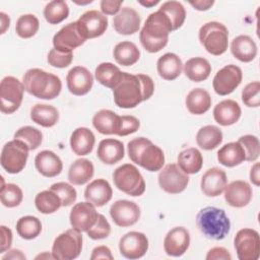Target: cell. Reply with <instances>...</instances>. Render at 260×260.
<instances>
[{
  "mask_svg": "<svg viewBox=\"0 0 260 260\" xmlns=\"http://www.w3.org/2000/svg\"><path fill=\"white\" fill-rule=\"evenodd\" d=\"M154 83L145 74H130L123 72L122 78L113 89L115 104L123 109H132L151 98Z\"/></svg>",
  "mask_w": 260,
  "mask_h": 260,
  "instance_id": "obj_1",
  "label": "cell"
},
{
  "mask_svg": "<svg viewBox=\"0 0 260 260\" xmlns=\"http://www.w3.org/2000/svg\"><path fill=\"white\" fill-rule=\"evenodd\" d=\"M173 26L169 17L160 10L150 13L140 31L139 39L143 48L149 53H157L165 48Z\"/></svg>",
  "mask_w": 260,
  "mask_h": 260,
  "instance_id": "obj_2",
  "label": "cell"
},
{
  "mask_svg": "<svg viewBox=\"0 0 260 260\" xmlns=\"http://www.w3.org/2000/svg\"><path fill=\"white\" fill-rule=\"evenodd\" d=\"M24 89L31 95L42 100L57 98L62 89L61 79L40 68L28 69L22 78Z\"/></svg>",
  "mask_w": 260,
  "mask_h": 260,
  "instance_id": "obj_3",
  "label": "cell"
},
{
  "mask_svg": "<svg viewBox=\"0 0 260 260\" xmlns=\"http://www.w3.org/2000/svg\"><path fill=\"white\" fill-rule=\"evenodd\" d=\"M129 158L146 171L156 172L165 165V154L160 147L145 137H137L128 142Z\"/></svg>",
  "mask_w": 260,
  "mask_h": 260,
  "instance_id": "obj_4",
  "label": "cell"
},
{
  "mask_svg": "<svg viewBox=\"0 0 260 260\" xmlns=\"http://www.w3.org/2000/svg\"><path fill=\"white\" fill-rule=\"evenodd\" d=\"M196 224L206 238L215 241L224 239L231 230V221L225 211L214 206L202 208L196 216Z\"/></svg>",
  "mask_w": 260,
  "mask_h": 260,
  "instance_id": "obj_5",
  "label": "cell"
},
{
  "mask_svg": "<svg viewBox=\"0 0 260 260\" xmlns=\"http://www.w3.org/2000/svg\"><path fill=\"white\" fill-rule=\"evenodd\" d=\"M199 41L209 54L219 56L228 49L229 30L218 21H208L199 29Z\"/></svg>",
  "mask_w": 260,
  "mask_h": 260,
  "instance_id": "obj_6",
  "label": "cell"
},
{
  "mask_svg": "<svg viewBox=\"0 0 260 260\" xmlns=\"http://www.w3.org/2000/svg\"><path fill=\"white\" fill-rule=\"evenodd\" d=\"M115 186L130 196H140L145 191V182L138 169L131 164H124L113 173Z\"/></svg>",
  "mask_w": 260,
  "mask_h": 260,
  "instance_id": "obj_7",
  "label": "cell"
},
{
  "mask_svg": "<svg viewBox=\"0 0 260 260\" xmlns=\"http://www.w3.org/2000/svg\"><path fill=\"white\" fill-rule=\"evenodd\" d=\"M82 250V236L75 229H70L57 236L52 246V255L58 260L77 258Z\"/></svg>",
  "mask_w": 260,
  "mask_h": 260,
  "instance_id": "obj_8",
  "label": "cell"
},
{
  "mask_svg": "<svg viewBox=\"0 0 260 260\" xmlns=\"http://www.w3.org/2000/svg\"><path fill=\"white\" fill-rule=\"evenodd\" d=\"M28 147L20 140L13 139L4 144L1 151V166L9 174L20 173L28 157Z\"/></svg>",
  "mask_w": 260,
  "mask_h": 260,
  "instance_id": "obj_9",
  "label": "cell"
},
{
  "mask_svg": "<svg viewBox=\"0 0 260 260\" xmlns=\"http://www.w3.org/2000/svg\"><path fill=\"white\" fill-rule=\"evenodd\" d=\"M24 85L16 77L5 76L0 83V110L3 114H12L18 110L23 99Z\"/></svg>",
  "mask_w": 260,
  "mask_h": 260,
  "instance_id": "obj_10",
  "label": "cell"
},
{
  "mask_svg": "<svg viewBox=\"0 0 260 260\" xmlns=\"http://www.w3.org/2000/svg\"><path fill=\"white\" fill-rule=\"evenodd\" d=\"M234 246L240 260H257L260 253V239L253 229L240 230L234 239Z\"/></svg>",
  "mask_w": 260,
  "mask_h": 260,
  "instance_id": "obj_11",
  "label": "cell"
},
{
  "mask_svg": "<svg viewBox=\"0 0 260 260\" xmlns=\"http://www.w3.org/2000/svg\"><path fill=\"white\" fill-rule=\"evenodd\" d=\"M158 184L165 192L179 194L189 184V176L177 164H169L158 174Z\"/></svg>",
  "mask_w": 260,
  "mask_h": 260,
  "instance_id": "obj_12",
  "label": "cell"
},
{
  "mask_svg": "<svg viewBox=\"0 0 260 260\" xmlns=\"http://www.w3.org/2000/svg\"><path fill=\"white\" fill-rule=\"evenodd\" d=\"M242 79L241 68L235 64H230L216 72L212 80V86L217 94L228 95L241 84Z\"/></svg>",
  "mask_w": 260,
  "mask_h": 260,
  "instance_id": "obj_13",
  "label": "cell"
},
{
  "mask_svg": "<svg viewBox=\"0 0 260 260\" xmlns=\"http://www.w3.org/2000/svg\"><path fill=\"white\" fill-rule=\"evenodd\" d=\"M81 36L87 39H94L104 35L108 28V18L98 10H87L76 20Z\"/></svg>",
  "mask_w": 260,
  "mask_h": 260,
  "instance_id": "obj_14",
  "label": "cell"
},
{
  "mask_svg": "<svg viewBox=\"0 0 260 260\" xmlns=\"http://www.w3.org/2000/svg\"><path fill=\"white\" fill-rule=\"evenodd\" d=\"M119 250L122 256L134 260L141 258L148 250V239L140 232H129L119 241Z\"/></svg>",
  "mask_w": 260,
  "mask_h": 260,
  "instance_id": "obj_15",
  "label": "cell"
},
{
  "mask_svg": "<svg viewBox=\"0 0 260 260\" xmlns=\"http://www.w3.org/2000/svg\"><path fill=\"white\" fill-rule=\"evenodd\" d=\"M99 214L95 206L90 202L85 201L76 203L70 211V224L80 233L87 232L96 222Z\"/></svg>",
  "mask_w": 260,
  "mask_h": 260,
  "instance_id": "obj_16",
  "label": "cell"
},
{
  "mask_svg": "<svg viewBox=\"0 0 260 260\" xmlns=\"http://www.w3.org/2000/svg\"><path fill=\"white\" fill-rule=\"evenodd\" d=\"M110 215L118 226L127 228L138 221L140 218V208L133 201L117 200L110 208Z\"/></svg>",
  "mask_w": 260,
  "mask_h": 260,
  "instance_id": "obj_17",
  "label": "cell"
},
{
  "mask_svg": "<svg viewBox=\"0 0 260 260\" xmlns=\"http://www.w3.org/2000/svg\"><path fill=\"white\" fill-rule=\"evenodd\" d=\"M86 40L81 36L77 22H70L63 26L53 38L54 48L65 53H72V51L84 44Z\"/></svg>",
  "mask_w": 260,
  "mask_h": 260,
  "instance_id": "obj_18",
  "label": "cell"
},
{
  "mask_svg": "<svg viewBox=\"0 0 260 260\" xmlns=\"http://www.w3.org/2000/svg\"><path fill=\"white\" fill-rule=\"evenodd\" d=\"M67 88L74 95L86 94L93 85V76L89 70L83 66L71 68L66 76Z\"/></svg>",
  "mask_w": 260,
  "mask_h": 260,
  "instance_id": "obj_19",
  "label": "cell"
},
{
  "mask_svg": "<svg viewBox=\"0 0 260 260\" xmlns=\"http://www.w3.org/2000/svg\"><path fill=\"white\" fill-rule=\"evenodd\" d=\"M190 234L184 226H176L168 232L164 240L165 252L173 257H180L189 248Z\"/></svg>",
  "mask_w": 260,
  "mask_h": 260,
  "instance_id": "obj_20",
  "label": "cell"
},
{
  "mask_svg": "<svg viewBox=\"0 0 260 260\" xmlns=\"http://www.w3.org/2000/svg\"><path fill=\"white\" fill-rule=\"evenodd\" d=\"M252 188L246 181L236 180L224 188V199L226 203L236 208L248 205L252 199Z\"/></svg>",
  "mask_w": 260,
  "mask_h": 260,
  "instance_id": "obj_21",
  "label": "cell"
},
{
  "mask_svg": "<svg viewBox=\"0 0 260 260\" xmlns=\"http://www.w3.org/2000/svg\"><path fill=\"white\" fill-rule=\"evenodd\" d=\"M228 185L226 174L219 168H211L207 170L201 178V191L208 197L219 196Z\"/></svg>",
  "mask_w": 260,
  "mask_h": 260,
  "instance_id": "obj_22",
  "label": "cell"
},
{
  "mask_svg": "<svg viewBox=\"0 0 260 260\" xmlns=\"http://www.w3.org/2000/svg\"><path fill=\"white\" fill-rule=\"evenodd\" d=\"M140 16L138 12L131 7H123L113 19V27L120 35H133L139 30Z\"/></svg>",
  "mask_w": 260,
  "mask_h": 260,
  "instance_id": "obj_23",
  "label": "cell"
},
{
  "mask_svg": "<svg viewBox=\"0 0 260 260\" xmlns=\"http://www.w3.org/2000/svg\"><path fill=\"white\" fill-rule=\"evenodd\" d=\"M92 125L102 134L119 136L122 128V117L111 110L103 109L94 114Z\"/></svg>",
  "mask_w": 260,
  "mask_h": 260,
  "instance_id": "obj_24",
  "label": "cell"
},
{
  "mask_svg": "<svg viewBox=\"0 0 260 260\" xmlns=\"http://www.w3.org/2000/svg\"><path fill=\"white\" fill-rule=\"evenodd\" d=\"M113 195V190L110 183L103 179H95L90 182L84 191V197L86 201L93 204L95 207H101L107 204Z\"/></svg>",
  "mask_w": 260,
  "mask_h": 260,
  "instance_id": "obj_25",
  "label": "cell"
},
{
  "mask_svg": "<svg viewBox=\"0 0 260 260\" xmlns=\"http://www.w3.org/2000/svg\"><path fill=\"white\" fill-rule=\"evenodd\" d=\"M35 165L38 172L47 178L58 176L63 169L61 158L52 150H42L35 157Z\"/></svg>",
  "mask_w": 260,
  "mask_h": 260,
  "instance_id": "obj_26",
  "label": "cell"
},
{
  "mask_svg": "<svg viewBox=\"0 0 260 260\" xmlns=\"http://www.w3.org/2000/svg\"><path fill=\"white\" fill-rule=\"evenodd\" d=\"M124 144L118 139L106 138L99 143L96 155L106 165L117 164L124 157Z\"/></svg>",
  "mask_w": 260,
  "mask_h": 260,
  "instance_id": "obj_27",
  "label": "cell"
},
{
  "mask_svg": "<svg viewBox=\"0 0 260 260\" xmlns=\"http://www.w3.org/2000/svg\"><path fill=\"white\" fill-rule=\"evenodd\" d=\"M241 114V107L234 100H223L213 109V118L221 126H231L237 123Z\"/></svg>",
  "mask_w": 260,
  "mask_h": 260,
  "instance_id": "obj_28",
  "label": "cell"
},
{
  "mask_svg": "<svg viewBox=\"0 0 260 260\" xmlns=\"http://www.w3.org/2000/svg\"><path fill=\"white\" fill-rule=\"evenodd\" d=\"M231 52L239 61L249 63L257 56V45L251 37L241 35L232 41Z\"/></svg>",
  "mask_w": 260,
  "mask_h": 260,
  "instance_id": "obj_29",
  "label": "cell"
},
{
  "mask_svg": "<svg viewBox=\"0 0 260 260\" xmlns=\"http://www.w3.org/2000/svg\"><path fill=\"white\" fill-rule=\"evenodd\" d=\"M95 137L92 131L86 127L76 128L70 137V147L77 155L89 154L94 146Z\"/></svg>",
  "mask_w": 260,
  "mask_h": 260,
  "instance_id": "obj_30",
  "label": "cell"
},
{
  "mask_svg": "<svg viewBox=\"0 0 260 260\" xmlns=\"http://www.w3.org/2000/svg\"><path fill=\"white\" fill-rule=\"evenodd\" d=\"M158 75L166 80H174L180 76L183 63L178 55L175 53H166L160 56L156 63Z\"/></svg>",
  "mask_w": 260,
  "mask_h": 260,
  "instance_id": "obj_31",
  "label": "cell"
},
{
  "mask_svg": "<svg viewBox=\"0 0 260 260\" xmlns=\"http://www.w3.org/2000/svg\"><path fill=\"white\" fill-rule=\"evenodd\" d=\"M186 107L193 115H202L211 107V96L203 88L197 87L192 89L186 96Z\"/></svg>",
  "mask_w": 260,
  "mask_h": 260,
  "instance_id": "obj_32",
  "label": "cell"
},
{
  "mask_svg": "<svg viewBox=\"0 0 260 260\" xmlns=\"http://www.w3.org/2000/svg\"><path fill=\"white\" fill-rule=\"evenodd\" d=\"M217 160L229 168L239 166L246 160L245 150L238 141L226 143L217 151Z\"/></svg>",
  "mask_w": 260,
  "mask_h": 260,
  "instance_id": "obj_33",
  "label": "cell"
},
{
  "mask_svg": "<svg viewBox=\"0 0 260 260\" xmlns=\"http://www.w3.org/2000/svg\"><path fill=\"white\" fill-rule=\"evenodd\" d=\"M92 162L86 158H78L72 162L68 171V180L73 185H83L93 176Z\"/></svg>",
  "mask_w": 260,
  "mask_h": 260,
  "instance_id": "obj_34",
  "label": "cell"
},
{
  "mask_svg": "<svg viewBox=\"0 0 260 260\" xmlns=\"http://www.w3.org/2000/svg\"><path fill=\"white\" fill-rule=\"evenodd\" d=\"M184 73L191 81L200 82L210 75L211 65L203 57H194L184 64Z\"/></svg>",
  "mask_w": 260,
  "mask_h": 260,
  "instance_id": "obj_35",
  "label": "cell"
},
{
  "mask_svg": "<svg viewBox=\"0 0 260 260\" xmlns=\"http://www.w3.org/2000/svg\"><path fill=\"white\" fill-rule=\"evenodd\" d=\"M123 72L118 66L111 62H103L99 64L94 70L95 79L104 86L114 89L122 78Z\"/></svg>",
  "mask_w": 260,
  "mask_h": 260,
  "instance_id": "obj_36",
  "label": "cell"
},
{
  "mask_svg": "<svg viewBox=\"0 0 260 260\" xmlns=\"http://www.w3.org/2000/svg\"><path fill=\"white\" fill-rule=\"evenodd\" d=\"M30 119L42 127H53L59 121L58 110L47 104H37L30 109Z\"/></svg>",
  "mask_w": 260,
  "mask_h": 260,
  "instance_id": "obj_37",
  "label": "cell"
},
{
  "mask_svg": "<svg viewBox=\"0 0 260 260\" xmlns=\"http://www.w3.org/2000/svg\"><path fill=\"white\" fill-rule=\"evenodd\" d=\"M113 56L119 65L131 66L139 60L140 51L134 43L123 41L115 46Z\"/></svg>",
  "mask_w": 260,
  "mask_h": 260,
  "instance_id": "obj_38",
  "label": "cell"
},
{
  "mask_svg": "<svg viewBox=\"0 0 260 260\" xmlns=\"http://www.w3.org/2000/svg\"><path fill=\"white\" fill-rule=\"evenodd\" d=\"M177 165L187 175L196 174L202 168L203 157L197 148L190 147L182 150L179 153Z\"/></svg>",
  "mask_w": 260,
  "mask_h": 260,
  "instance_id": "obj_39",
  "label": "cell"
},
{
  "mask_svg": "<svg viewBox=\"0 0 260 260\" xmlns=\"http://www.w3.org/2000/svg\"><path fill=\"white\" fill-rule=\"evenodd\" d=\"M222 132L214 125H206L200 128L196 134L198 146L204 150H211L219 146L222 142Z\"/></svg>",
  "mask_w": 260,
  "mask_h": 260,
  "instance_id": "obj_40",
  "label": "cell"
},
{
  "mask_svg": "<svg viewBox=\"0 0 260 260\" xmlns=\"http://www.w3.org/2000/svg\"><path fill=\"white\" fill-rule=\"evenodd\" d=\"M35 205L41 213L50 214L56 212L62 206V202L59 196L49 189L37 194L35 198Z\"/></svg>",
  "mask_w": 260,
  "mask_h": 260,
  "instance_id": "obj_41",
  "label": "cell"
},
{
  "mask_svg": "<svg viewBox=\"0 0 260 260\" xmlns=\"http://www.w3.org/2000/svg\"><path fill=\"white\" fill-rule=\"evenodd\" d=\"M16 232L22 239H36L42 232V222L38 217L32 215L22 216L16 222Z\"/></svg>",
  "mask_w": 260,
  "mask_h": 260,
  "instance_id": "obj_42",
  "label": "cell"
},
{
  "mask_svg": "<svg viewBox=\"0 0 260 260\" xmlns=\"http://www.w3.org/2000/svg\"><path fill=\"white\" fill-rule=\"evenodd\" d=\"M69 15V7L65 1L54 0L46 4L44 8L45 19L50 24H58Z\"/></svg>",
  "mask_w": 260,
  "mask_h": 260,
  "instance_id": "obj_43",
  "label": "cell"
},
{
  "mask_svg": "<svg viewBox=\"0 0 260 260\" xmlns=\"http://www.w3.org/2000/svg\"><path fill=\"white\" fill-rule=\"evenodd\" d=\"M158 10L162 11L169 17L173 30H177L183 25L186 18V10L182 3L174 0L166 1L160 5Z\"/></svg>",
  "mask_w": 260,
  "mask_h": 260,
  "instance_id": "obj_44",
  "label": "cell"
},
{
  "mask_svg": "<svg viewBox=\"0 0 260 260\" xmlns=\"http://www.w3.org/2000/svg\"><path fill=\"white\" fill-rule=\"evenodd\" d=\"M40 27L39 19L34 14H23L19 16L16 21L15 31L18 37L22 39H29L34 37Z\"/></svg>",
  "mask_w": 260,
  "mask_h": 260,
  "instance_id": "obj_45",
  "label": "cell"
},
{
  "mask_svg": "<svg viewBox=\"0 0 260 260\" xmlns=\"http://www.w3.org/2000/svg\"><path fill=\"white\" fill-rule=\"evenodd\" d=\"M14 139L25 143L29 150H35L41 145L43 134L39 129L32 126H23L14 133Z\"/></svg>",
  "mask_w": 260,
  "mask_h": 260,
  "instance_id": "obj_46",
  "label": "cell"
},
{
  "mask_svg": "<svg viewBox=\"0 0 260 260\" xmlns=\"http://www.w3.org/2000/svg\"><path fill=\"white\" fill-rule=\"evenodd\" d=\"M0 199L4 206L13 208L21 203L23 199V193L19 186L13 183H8L6 185H2L0 191Z\"/></svg>",
  "mask_w": 260,
  "mask_h": 260,
  "instance_id": "obj_47",
  "label": "cell"
},
{
  "mask_svg": "<svg viewBox=\"0 0 260 260\" xmlns=\"http://www.w3.org/2000/svg\"><path fill=\"white\" fill-rule=\"evenodd\" d=\"M50 189L59 196L62 206H69L76 201L77 192L75 188L66 182L55 183L50 187Z\"/></svg>",
  "mask_w": 260,
  "mask_h": 260,
  "instance_id": "obj_48",
  "label": "cell"
},
{
  "mask_svg": "<svg viewBox=\"0 0 260 260\" xmlns=\"http://www.w3.org/2000/svg\"><path fill=\"white\" fill-rule=\"evenodd\" d=\"M238 142L242 145L245 150L246 160L255 161L259 157L260 153V143L259 139L255 135H244L241 136Z\"/></svg>",
  "mask_w": 260,
  "mask_h": 260,
  "instance_id": "obj_49",
  "label": "cell"
},
{
  "mask_svg": "<svg viewBox=\"0 0 260 260\" xmlns=\"http://www.w3.org/2000/svg\"><path fill=\"white\" fill-rule=\"evenodd\" d=\"M242 101L249 108H258L260 105V82L248 83L242 90Z\"/></svg>",
  "mask_w": 260,
  "mask_h": 260,
  "instance_id": "obj_50",
  "label": "cell"
},
{
  "mask_svg": "<svg viewBox=\"0 0 260 260\" xmlns=\"http://www.w3.org/2000/svg\"><path fill=\"white\" fill-rule=\"evenodd\" d=\"M86 233L87 236L92 240L106 239L111 233V225L103 214H99L96 222Z\"/></svg>",
  "mask_w": 260,
  "mask_h": 260,
  "instance_id": "obj_51",
  "label": "cell"
},
{
  "mask_svg": "<svg viewBox=\"0 0 260 260\" xmlns=\"http://www.w3.org/2000/svg\"><path fill=\"white\" fill-rule=\"evenodd\" d=\"M73 60L72 53H65L56 50L55 48L51 49L48 54V63L56 68H65L68 67Z\"/></svg>",
  "mask_w": 260,
  "mask_h": 260,
  "instance_id": "obj_52",
  "label": "cell"
},
{
  "mask_svg": "<svg viewBox=\"0 0 260 260\" xmlns=\"http://www.w3.org/2000/svg\"><path fill=\"white\" fill-rule=\"evenodd\" d=\"M122 117V128L120 131L119 136H127L129 134L135 133L139 127L140 122L139 120L134 116H121Z\"/></svg>",
  "mask_w": 260,
  "mask_h": 260,
  "instance_id": "obj_53",
  "label": "cell"
},
{
  "mask_svg": "<svg viewBox=\"0 0 260 260\" xmlns=\"http://www.w3.org/2000/svg\"><path fill=\"white\" fill-rule=\"evenodd\" d=\"M123 0H102L101 10L105 15H116L121 10Z\"/></svg>",
  "mask_w": 260,
  "mask_h": 260,
  "instance_id": "obj_54",
  "label": "cell"
},
{
  "mask_svg": "<svg viewBox=\"0 0 260 260\" xmlns=\"http://www.w3.org/2000/svg\"><path fill=\"white\" fill-rule=\"evenodd\" d=\"M206 260H231L232 255L223 247L211 248L206 255Z\"/></svg>",
  "mask_w": 260,
  "mask_h": 260,
  "instance_id": "obj_55",
  "label": "cell"
},
{
  "mask_svg": "<svg viewBox=\"0 0 260 260\" xmlns=\"http://www.w3.org/2000/svg\"><path fill=\"white\" fill-rule=\"evenodd\" d=\"M1 247L0 253L6 252L12 244V232L9 228L5 225H1Z\"/></svg>",
  "mask_w": 260,
  "mask_h": 260,
  "instance_id": "obj_56",
  "label": "cell"
},
{
  "mask_svg": "<svg viewBox=\"0 0 260 260\" xmlns=\"http://www.w3.org/2000/svg\"><path fill=\"white\" fill-rule=\"evenodd\" d=\"M114 257L112 255V252L110 250V248H108L107 246H98L92 250V253L90 255V259L91 260H95V259H109L112 260Z\"/></svg>",
  "mask_w": 260,
  "mask_h": 260,
  "instance_id": "obj_57",
  "label": "cell"
},
{
  "mask_svg": "<svg viewBox=\"0 0 260 260\" xmlns=\"http://www.w3.org/2000/svg\"><path fill=\"white\" fill-rule=\"evenodd\" d=\"M190 5L194 7V9L199 11H205L212 7L214 4L213 0H198V1H189Z\"/></svg>",
  "mask_w": 260,
  "mask_h": 260,
  "instance_id": "obj_58",
  "label": "cell"
},
{
  "mask_svg": "<svg viewBox=\"0 0 260 260\" xmlns=\"http://www.w3.org/2000/svg\"><path fill=\"white\" fill-rule=\"evenodd\" d=\"M260 170H259V164L255 162V165L251 168L250 171V181L255 185L259 186L260 185Z\"/></svg>",
  "mask_w": 260,
  "mask_h": 260,
  "instance_id": "obj_59",
  "label": "cell"
},
{
  "mask_svg": "<svg viewBox=\"0 0 260 260\" xmlns=\"http://www.w3.org/2000/svg\"><path fill=\"white\" fill-rule=\"evenodd\" d=\"M25 258H26L25 255H24L20 250H17V249H13V250L8 251V252L2 257L3 260H6V259H13V260L22 259V260H24Z\"/></svg>",
  "mask_w": 260,
  "mask_h": 260,
  "instance_id": "obj_60",
  "label": "cell"
},
{
  "mask_svg": "<svg viewBox=\"0 0 260 260\" xmlns=\"http://www.w3.org/2000/svg\"><path fill=\"white\" fill-rule=\"evenodd\" d=\"M0 21H1V35H3L6 31V29L9 27L10 18L6 13L0 12Z\"/></svg>",
  "mask_w": 260,
  "mask_h": 260,
  "instance_id": "obj_61",
  "label": "cell"
},
{
  "mask_svg": "<svg viewBox=\"0 0 260 260\" xmlns=\"http://www.w3.org/2000/svg\"><path fill=\"white\" fill-rule=\"evenodd\" d=\"M138 3L139 4H141V5H143L144 7H147V8H150V7H152V6H155L156 4H158L159 3V1L158 0H146V1H143V0H139L138 1Z\"/></svg>",
  "mask_w": 260,
  "mask_h": 260,
  "instance_id": "obj_62",
  "label": "cell"
},
{
  "mask_svg": "<svg viewBox=\"0 0 260 260\" xmlns=\"http://www.w3.org/2000/svg\"><path fill=\"white\" fill-rule=\"evenodd\" d=\"M39 258H51V259H54V257H53V255L51 254H48V253H45V254H42V255H38L37 257H36V259H39Z\"/></svg>",
  "mask_w": 260,
  "mask_h": 260,
  "instance_id": "obj_63",
  "label": "cell"
},
{
  "mask_svg": "<svg viewBox=\"0 0 260 260\" xmlns=\"http://www.w3.org/2000/svg\"><path fill=\"white\" fill-rule=\"evenodd\" d=\"M91 2H92L91 0H88V1H85V2H76L75 1V3L78 4V5H84V4H88V3H91Z\"/></svg>",
  "mask_w": 260,
  "mask_h": 260,
  "instance_id": "obj_64",
  "label": "cell"
}]
</instances>
